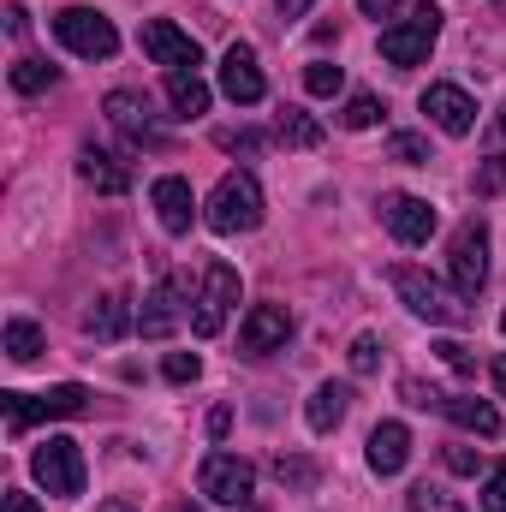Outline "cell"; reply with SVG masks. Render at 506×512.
Returning <instances> with one entry per match:
<instances>
[{
	"label": "cell",
	"mask_w": 506,
	"mask_h": 512,
	"mask_svg": "<svg viewBox=\"0 0 506 512\" xmlns=\"http://www.w3.org/2000/svg\"><path fill=\"white\" fill-rule=\"evenodd\" d=\"M203 221H209L221 239L262 227V185H256V173H245V167L221 173V185L209 191V209H203Z\"/></svg>",
	"instance_id": "6da1fadb"
},
{
	"label": "cell",
	"mask_w": 506,
	"mask_h": 512,
	"mask_svg": "<svg viewBox=\"0 0 506 512\" xmlns=\"http://www.w3.org/2000/svg\"><path fill=\"white\" fill-rule=\"evenodd\" d=\"M393 292L405 298V310L411 316H423V322H435V328H465L471 322V304L459 298V292H447L441 280H429L423 268H393Z\"/></svg>",
	"instance_id": "7a4b0ae2"
},
{
	"label": "cell",
	"mask_w": 506,
	"mask_h": 512,
	"mask_svg": "<svg viewBox=\"0 0 506 512\" xmlns=\"http://www.w3.org/2000/svg\"><path fill=\"white\" fill-rule=\"evenodd\" d=\"M435 36H441V6H411L399 24H387L381 30V60L387 66H399V72H411V66H423L429 60V48H435Z\"/></svg>",
	"instance_id": "3957f363"
},
{
	"label": "cell",
	"mask_w": 506,
	"mask_h": 512,
	"mask_svg": "<svg viewBox=\"0 0 506 512\" xmlns=\"http://www.w3.org/2000/svg\"><path fill=\"white\" fill-rule=\"evenodd\" d=\"M90 405V393L78 382H60L48 393H0V411H6V429L24 435L30 423H48V417H78Z\"/></svg>",
	"instance_id": "277c9868"
},
{
	"label": "cell",
	"mask_w": 506,
	"mask_h": 512,
	"mask_svg": "<svg viewBox=\"0 0 506 512\" xmlns=\"http://www.w3.org/2000/svg\"><path fill=\"white\" fill-rule=\"evenodd\" d=\"M54 36H60L78 60H114V48H120V30H114L96 6H60V12H54Z\"/></svg>",
	"instance_id": "5b68a950"
},
{
	"label": "cell",
	"mask_w": 506,
	"mask_h": 512,
	"mask_svg": "<svg viewBox=\"0 0 506 512\" xmlns=\"http://www.w3.org/2000/svg\"><path fill=\"white\" fill-rule=\"evenodd\" d=\"M447 268H453V292H459V298H477V292H483V280H489V221H483V215L459 221L453 251H447Z\"/></svg>",
	"instance_id": "8992f818"
},
{
	"label": "cell",
	"mask_w": 506,
	"mask_h": 512,
	"mask_svg": "<svg viewBox=\"0 0 506 512\" xmlns=\"http://www.w3.org/2000/svg\"><path fill=\"white\" fill-rule=\"evenodd\" d=\"M30 471H36V483H42L48 495H60V501L84 495V453H78V441H66V435H48V441L30 453Z\"/></svg>",
	"instance_id": "52a82bcc"
},
{
	"label": "cell",
	"mask_w": 506,
	"mask_h": 512,
	"mask_svg": "<svg viewBox=\"0 0 506 512\" xmlns=\"http://www.w3.org/2000/svg\"><path fill=\"white\" fill-rule=\"evenodd\" d=\"M197 489H203L209 501H221V507H245L251 489H256V465L239 459V453H209L203 471H197Z\"/></svg>",
	"instance_id": "ba28073f"
},
{
	"label": "cell",
	"mask_w": 506,
	"mask_h": 512,
	"mask_svg": "<svg viewBox=\"0 0 506 512\" xmlns=\"http://www.w3.org/2000/svg\"><path fill=\"white\" fill-rule=\"evenodd\" d=\"M239 304V274L227 268V262H209L203 268V292H197V310H191V328L203 334V340H215L221 328H227V310Z\"/></svg>",
	"instance_id": "9c48e42d"
},
{
	"label": "cell",
	"mask_w": 506,
	"mask_h": 512,
	"mask_svg": "<svg viewBox=\"0 0 506 512\" xmlns=\"http://www.w3.org/2000/svg\"><path fill=\"white\" fill-rule=\"evenodd\" d=\"M143 54H149L155 66H167V72H197V66H203L197 36L179 30L173 18H149V24H143Z\"/></svg>",
	"instance_id": "30bf717a"
},
{
	"label": "cell",
	"mask_w": 506,
	"mask_h": 512,
	"mask_svg": "<svg viewBox=\"0 0 506 512\" xmlns=\"http://www.w3.org/2000/svg\"><path fill=\"white\" fill-rule=\"evenodd\" d=\"M292 340V310L286 304H251V316L239 322V352L245 358H268Z\"/></svg>",
	"instance_id": "8fae6325"
},
{
	"label": "cell",
	"mask_w": 506,
	"mask_h": 512,
	"mask_svg": "<svg viewBox=\"0 0 506 512\" xmlns=\"http://www.w3.org/2000/svg\"><path fill=\"white\" fill-rule=\"evenodd\" d=\"M381 221H387V233H393L399 245H429V233H435V203H429V197H411V191H393V197H381Z\"/></svg>",
	"instance_id": "7c38bea8"
},
{
	"label": "cell",
	"mask_w": 506,
	"mask_h": 512,
	"mask_svg": "<svg viewBox=\"0 0 506 512\" xmlns=\"http://www.w3.org/2000/svg\"><path fill=\"white\" fill-rule=\"evenodd\" d=\"M423 114L447 131V137H471V131H477V102H471L459 84H429V90H423Z\"/></svg>",
	"instance_id": "4fadbf2b"
},
{
	"label": "cell",
	"mask_w": 506,
	"mask_h": 512,
	"mask_svg": "<svg viewBox=\"0 0 506 512\" xmlns=\"http://www.w3.org/2000/svg\"><path fill=\"white\" fill-rule=\"evenodd\" d=\"M221 90H227L239 108H251V102L268 96V78H262V66H256L251 42H233V48H227V60H221Z\"/></svg>",
	"instance_id": "5bb4252c"
},
{
	"label": "cell",
	"mask_w": 506,
	"mask_h": 512,
	"mask_svg": "<svg viewBox=\"0 0 506 512\" xmlns=\"http://www.w3.org/2000/svg\"><path fill=\"white\" fill-rule=\"evenodd\" d=\"M149 203H155V215H161L167 233H191V221H197V197H191V185H185L179 173L155 179V185H149Z\"/></svg>",
	"instance_id": "9a60e30c"
},
{
	"label": "cell",
	"mask_w": 506,
	"mask_h": 512,
	"mask_svg": "<svg viewBox=\"0 0 506 512\" xmlns=\"http://www.w3.org/2000/svg\"><path fill=\"white\" fill-rule=\"evenodd\" d=\"M179 316H185V310H179V286L161 280V286L143 298V310H137V334H143V340H167V334L179 328Z\"/></svg>",
	"instance_id": "2e32d148"
},
{
	"label": "cell",
	"mask_w": 506,
	"mask_h": 512,
	"mask_svg": "<svg viewBox=\"0 0 506 512\" xmlns=\"http://www.w3.org/2000/svg\"><path fill=\"white\" fill-rule=\"evenodd\" d=\"M102 108H108V120H114V126L126 131L131 143H155V137H161L155 114H149V102H143L137 90H114V96H108Z\"/></svg>",
	"instance_id": "e0dca14e"
},
{
	"label": "cell",
	"mask_w": 506,
	"mask_h": 512,
	"mask_svg": "<svg viewBox=\"0 0 506 512\" xmlns=\"http://www.w3.org/2000/svg\"><path fill=\"white\" fill-rule=\"evenodd\" d=\"M405 459H411V429L405 423H376V435H370V471L376 477H399Z\"/></svg>",
	"instance_id": "ac0fdd59"
},
{
	"label": "cell",
	"mask_w": 506,
	"mask_h": 512,
	"mask_svg": "<svg viewBox=\"0 0 506 512\" xmlns=\"http://www.w3.org/2000/svg\"><path fill=\"white\" fill-rule=\"evenodd\" d=\"M78 173H84V185H96V191H108V197L131 191V167H126V161H114L108 149H96V143L78 155Z\"/></svg>",
	"instance_id": "d6986e66"
},
{
	"label": "cell",
	"mask_w": 506,
	"mask_h": 512,
	"mask_svg": "<svg viewBox=\"0 0 506 512\" xmlns=\"http://www.w3.org/2000/svg\"><path fill=\"white\" fill-rule=\"evenodd\" d=\"M441 411H447L459 429H471V435H501V411H495L489 399H477V393H447Z\"/></svg>",
	"instance_id": "ffe728a7"
},
{
	"label": "cell",
	"mask_w": 506,
	"mask_h": 512,
	"mask_svg": "<svg viewBox=\"0 0 506 512\" xmlns=\"http://www.w3.org/2000/svg\"><path fill=\"white\" fill-rule=\"evenodd\" d=\"M131 328V304L126 292H102L90 310H84V334H96V340H120Z\"/></svg>",
	"instance_id": "44dd1931"
},
{
	"label": "cell",
	"mask_w": 506,
	"mask_h": 512,
	"mask_svg": "<svg viewBox=\"0 0 506 512\" xmlns=\"http://www.w3.org/2000/svg\"><path fill=\"white\" fill-rule=\"evenodd\" d=\"M346 411H352V387L346 382H322L316 393H310V411H304V417H310L316 435H328V429L346 423Z\"/></svg>",
	"instance_id": "7402d4cb"
},
{
	"label": "cell",
	"mask_w": 506,
	"mask_h": 512,
	"mask_svg": "<svg viewBox=\"0 0 506 512\" xmlns=\"http://www.w3.org/2000/svg\"><path fill=\"white\" fill-rule=\"evenodd\" d=\"M167 102H173L185 120H197V114H209V84H203L197 72H167Z\"/></svg>",
	"instance_id": "603a6c76"
},
{
	"label": "cell",
	"mask_w": 506,
	"mask_h": 512,
	"mask_svg": "<svg viewBox=\"0 0 506 512\" xmlns=\"http://www.w3.org/2000/svg\"><path fill=\"white\" fill-rule=\"evenodd\" d=\"M54 84H60V72H54L48 60H36V54L12 60V90H18V96H42V90H54Z\"/></svg>",
	"instance_id": "cb8c5ba5"
},
{
	"label": "cell",
	"mask_w": 506,
	"mask_h": 512,
	"mask_svg": "<svg viewBox=\"0 0 506 512\" xmlns=\"http://www.w3.org/2000/svg\"><path fill=\"white\" fill-rule=\"evenodd\" d=\"M274 131H280V143H292V149H316V143H322V126H316L304 108H280Z\"/></svg>",
	"instance_id": "d4e9b609"
},
{
	"label": "cell",
	"mask_w": 506,
	"mask_h": 512,
	"mask_svg": "<svg viewBox=\"0 0 506 512\" xmlns=\"http://www.w3.org/2000/svg\"><path fill=\"white\" fill-rule=\"evenodd\" d=\"M6 358L12 364H36L42 358V328L36 322H6Z\"/></svg>",
	"instance_id": "484cf974"
},
{
	"label": "cell",
	"mask_w": 506,
	"mask_h": 512,
	"mask_svg": "<svg viewBox=\"0 0 506 512\" xmlns=\"http://www.w3.org/2000/svg\"><path fill=\"white\" fill-rule=\"evenodd\" d=\"M340 84H346V72L334 60H310V72H304V90L310 96H340Z\"/></svg>",
	"instance_id": "4316f807"
},
{
	"label": "cell",
	"mask_w": 506,
	"mask_h": 512,
	"mask_svg": "<svg viewBox=\"0 0 506 512\" xmlns=\"http://www.w3.org/2000/svg\"><path fill=\"white\" fill-rule=\"evenodd\" d=\"M387 161H405V167H423V161H429V143H423L417 131H393V137H387Z\"/></svg>",
	"instance_id": "83f0119b"
},
{
	"label": "cell",
	"mask_w": 506,
	"mask_h": 512,
	"mask_svg": "<svg viewBox=\"0 0 506 512\" xmlns=\"http://www.w3.org/2000/svg\"><path fill=\"white\" fill-rule=\"evenodd\" d=\"M381 114H387V108H381L376 96H352L346 114H340V126L346 131H370V126H381Z\"/></svg>",
	"instance_id": "f1b7e54d"
},
{
	"label": "cell",
	"mask_w": 506,
	"mask_h": 512,
	"mask_svg": "<svg viewBox=\"0 0 506 512\" xmlns=\"http://www.w3.org/2000/svg\"><path fill=\"white\" fill-rule=\"evenodd\" d=\"M274 477H280L286 489H310V483H316V459H286V453H280V459H274Z\"/></svg>",
	"instance_id": "f546056e"
},
{
	"label": "cell",
	"mask_w": 506,
	"mask_h": 512,
	"mask_svg": "<svg viewBox=\"0 0 506 512\" xmlns=\"http://www.w3.org/2000/svg\"><path fill=\"white\" fill-rule=\"evenodd\" d=\"M411 512H465V507H459L447 489H435V483H417V489H411Z\"/></svg>",
	"instance_id": "4dcf8cb0"
},
{
	"label": "cell",
	"mask_w": 506,
	"mask_h": 512,
	"mask_svg": "<svg viewBox=\"0 0 506 512\" xmlns=\"http://www.w3.org/2000/svg\"><path fill=\"white\" fill-rule=\"evenodd\" d=\"M376 364H381L376 334H358V340H352V370H358V376H376Z\"/></svg>",
	"instance_id": "1f68e13d"
},
{
	"label": "cell",
	"mask_w": 506,
	"mask_h": 512,
	"mask_svg": "<svg viewBox=\"0 0 506 512\" xmlns=\"http://www.w3.org/2000/svg\"><path fill=\"white\" fill-rule=\"evenodd\" d=\"M167 382H197L203 376V364H197V352H167Z\"/></svg>",
	"instance_id": "d6a6232c"
},
{
	"label": "cell",
	"mask_w": 506,
	"mask_h": 512,
	"mask_svg": "<svg viewBox=\"0 0 506 512\" xmlns=\"http://www.w3.org/2000/svg\"><path fill=\"white\" fill-rule=\"evenodd\" d=\"M477 191H483V197L506 191V155H489V161L477 167Z\"/></svg>",
	"instance_id": "836d02e7"
},
{
	"label": "cell",
	"mask_w": 506,
	"mask_h": 512,
	"mask_svg": "<svg viewBox=\"0 0 506 512\" xmlns=\"http://www.w3.org/2000/svg\"><path fill=\"white\" fill-rule=\"evenodd\" d=\"M483 512H506V459L489 471V483H483Z\"/></svg>",
	"instance_id": "e575fe53"
},
{
	"label": "cell",
	"mask_w": 506,
	"mask_h": 512,
	"mask_svg": "<svg viewBox=\"0 0 506 512\" xmlns=\"http://www.w3.org/2000/svg\"><path fill=\"white\" fill-rule=\"evenodd\" d=\"M447 471L477 477V471H483V453H471V447H447Z\"/></svg>",
	"instance_id": "d590c367"
},
{
	"label": "cell",
	"mask_w": 506,
	"mask_h": 512,
	"mask_svg": "<svg viewBox=\"0 0 506 512\" xmlns=\"http://www.w3.org/2000/svg\"><path fill=\"white\" fill-rule=\"evenodd\" d=\"M399 393L411 405H423V411H441V399H447V393H435V387H423V382H399Z\"/></svg>",
	"instance_id": "8d00e7d4"
},
{
	"label": "cell",
	"mask_w": 506,
	"mask_h": 512,
	"mask_svg": "<svg viewBox=\"0 0 506 512\" xmlns=\"http://www.w3.org/2000/svg\"><path fill=\"white\" fill-rule=\"evenodd\" d=\"M435 352H441V364H453V370H465V376L477 370V358H471V346H459V340H447V346H435Z\"/></svg>",
	"instance_id": "74e56055"
},
{
	"label": "cell",
	"mask_w": 506,
	"mask_h": 512,
	"mask_svg": "<svg viewBox=\"0 0 506 512\" xmlns=\"http://www.w3.org/2000/svg\"><path fill=\"white\" fill-rule=\"evenodd\" d=\"M221 149H245V155H256V149H262V131H221Z\"/></svg>",
	"instance_id": "f35d334b"
},
{
	"label": "cell",
	"mask_w": 506,
	"mask_h": 512,
	"mask_svg": "<svg viewBox=\"0 0 506 512\" xmlns=\"http://www.w3.org/2000/svg\"><path fill=\"white\" fill-rule=\"evenodd\" d=\"M399 6H405V0H358V12H364V18H393V12H399Z\"/></svg>",
	"instance_id": "ab89813d"
},
{
	"label": "cell",
	"mask_w": 506,
	"mask_h": 512,
	"mask_svg": "<svg viewBox=\"0 0 506 512\" xmlns=\"http://www.w3.org/2000/svg\"><path fill=\"white\" fill-rule=\"evenodd\" d=\"M6 30H12V36H30V12H24V6H18V0H12V6H6Z\"/></svg>",
	"instance_id": "60d3db41"
},
{
	"label": "cell",
	"mask_w": 506,
	"mask_h": 512,
	"mask_svg": "<svg viewBox=\"0 0 506 512\" xmlns=\"http://www.w3.org/2000/svg\"><path fill=\"white\" fill-rule=\"evenodd\" d=\"M227 429H233V411H227V405H221V411H209V435H227Z\"/></svg>",
	"instance_id": "b9f144b4"
},
{
	"label": "cell",
	"mask_w": 506,
	"mask_h": 512,
	"mask_svg": "<svg viewBox=\"0 0 506 512\" xmlns=\"http://www.w3.org/2000/svg\"><path fill=\"white\" fill-rule=\"evenodd\" d=\"M6 512H36V501H30L24 489H12V495H6Z\"/></svg>",
	"instance_id": "7bdbcfd3"
},
{
	"label": "cell",
	"mask_w": 506,
	"mask_h": 512,
	"mask_svg": "<svg viewBox=\"0 0 506 512\" xmlns=\"http://www.w3.org/2000/svg\"><path fill=\"white\" fill-rule=\"evenodd\" d=\"M310 6H316V0H280V18H304Z\"/></svg>",
	"instance_id": "ee69618b"
},
{
	"label": "cell",
	"mask_w": 506,
	"mask_h": 512,
	"mask_svg": "<svg viewBox=\"0 0 506 512\" xmlns=\"http://www.w3.org/2000/svg\"><path fill=\"white\" fill-rule=\"evenodd\" d=\"M96 512H137V507H131L126 495H114V501H102V507H96Z\"/></svg>",
	"instance_id": "f6af8a7d"
},
{
	"label": "cell",
	"mask_w": 506,
	"mask_h": 512,
	"mask_svg": "<svg viewBox=\"0 0 506 512\" xmlns=\"http://www.w3.org/2000/svg\"><path fill=\"white\" fill-rule=\"evenodd\" d=\"M495 137L506 143V102H501V114H495Z\"/></svg>",
	"instance_id": "bcb514c9"
},
{
	"label": "cell",
	"mask_w": 506,
	"mask_h": 512,
	"mask_svg": "<svg viewBox=\"0 0 506 512\" xmlns=\"http://www.w3.org/2000/svg\"><path fill=\"white\" fill-rule=\"evenodd\" d=\"M495 382L506 387V352H501V358H495Z\"/></svg>",
	"instance_id": "7dc6e473"
},
{
	"label": "cell",
	"mask_w": 506,
	"mask_h": 512,
	"mask_svg": "<svg viewBox=\"0 0 506 512\" xmlns=\"http://www.w3.org/2000/svg\"><path fill=\"white\" fill-rule=\"evenodd\" d=\"M173 512H203V507H191V501H185V507H173Z\"/></svg>",
	"instance_id": "c3c4849f"
},
{
	"label": "cell",
	"mask_w": 506,
	"mask_h": 512,
	"mask_svg": "<svg viewBox=\"0 0 506 512\" xmlns=\"http://www.w3.org/2000/svg\"><path fill=\"white\" fill-rule=\"evenodd\" d=\"M501 328H506V316H501Z\"/></svg>",
	"instance_id": "681fc988"
},
{
	"label": "cell",
	"mask_w": 506,
	"mask_h": 512,
	"mask_svg": "<svg viewBox=\"0 0 506 512\" xmlns=\"http://www.w3.org/2000/svg\"><path fill=\"white\" fill-rule=\"evenodd\" d=\"M256 512H262V507H256Z\"/></svg>",
	"instance_id": "f907efd6"
}]
</instances>
